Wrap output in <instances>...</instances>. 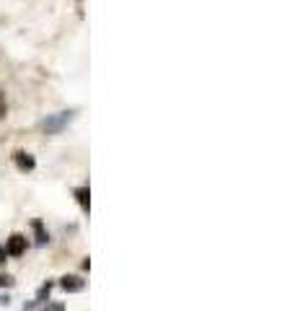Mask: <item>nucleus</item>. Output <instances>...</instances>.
Masks as SVG:
<instances>
[{
	"label": "nucleus",
	"mask_w": 295,
	"mask_h": 311,
	"mask_svg": "<svg viewBox=\"0 0 295 311\" xmlns=\"http://www.w3.org/2000/svg\"><path fill=\"white\" fill-rule=\"evenodd\" d=\"M70 120H73V112H60V114H55V117H50V120H44V122H41V130L47 132V135H52V132H60Z\"/></svg>",
	"instance_id": "obj_1"
},
{
	"label": "nucleus",
	"mask_w": 295,
	"mask_h": 311,
	"mask_svg": "<svg viewBox=\"0 0 295 311\" xmlns=\"http://www.w3.org/2000/svg\"><path fill=\"white\" fill-rule=\"evenodd\" d=\"M26 236H21V234H13L8 241H6V254H11V257H21L26 252Z\"/></svg>",
	"instance_id": "obj_2"
},
{
	"label": "nucleus",
	"mask_w": 295,
	"mask_h": 311,
	"mask_svg": "<svg viewBox=\"0 0 295 311\" xmlns=\"http://www.w3.org/2000/svg\"><path fill=\"white\" fill-rule=\"evenodd\" d=\"M13 161H16V166H18L21 171H34V166H36L34 156H31V153H24V150H16V153H13Z\"/></svg>",
	"instance_id": "obj_3"
},
{
	"label": "nucleus",
	"mask_w": 295,
	"mask_h": 311,
	"mask_svg": "<svg viewBox=\"0 0 295 311\" xmlns=\"http://www.w3.org/2000/svg\"><path fill=\"white\" fill-rule=\"evenodd\" d=\"M60 288H62V291H67V293H78V291H83V288H86V283L80 278H75V275H65L60 280Z\"/></svg>",
	"instance_id": "obj_4"
},
{
	"label": "nucleus",
	"mask_w": 295,
	"mask_h": 311,
	"mask_svg": "<svg viewBox=\"0 0 295 311\" xmlns=\"http://www.w3.org/2000/svg\"><path fill=\"white\" fill-rule=\"evenodd\" d=\"M75 197H78V205H80L83 210L91 208V192H88V187H78V189H75Z\"/></svg>",
	"instance_id": "obj_5"
},
{
	"label": "nucleus",
	"mask_w": 295,
	"mask_h": 311,
	"mask_svg": "<svg viewBox=\"0 0 295 311\" xmlns=\"http://www.w3.org/2000/svg\"><path fill=\"white\" fill-rule=\"evenodd\" d=\"M31 228H34V234H36V244H47V241H50V234L44 231L41 220H34V223H31Z\"/></svg>",
	"instance_id": "obj_6"
},
{
	"label": "nucleus",
	"mask_w": 295,
	"mask_h": 311,
	"mask_svg": "<svg viewBox=\"0 0 295 311\" xmlns=\"http://www.w3.org/2000/svg\"><path fill=\"white\" fill-rule=\"evenodd\" d=\"M13 285V278H8V275H0V288H11Z\"/></svg>",
	"instance_id": "obj_7"
},
{
	"label": "nucleus",
	"mask_w": 295,
	"mask_h": 311,
	"mask_svg": "<svg viewBox=\"0 0 295 311\" xmlns=\"http://www.w3.org/2000/svg\"><path fill=\"white\" fill-rule=\"evenodd\" d=\"M44 311H62V303H52L50 308H44Z\"/></svg>",
	"instance_id": "obj_8"
}]
</instances>
